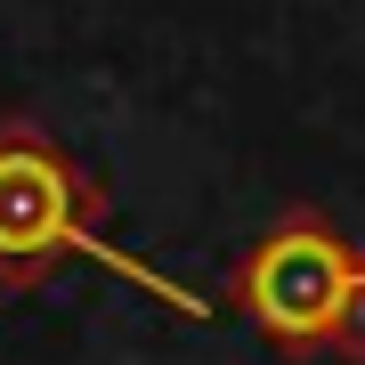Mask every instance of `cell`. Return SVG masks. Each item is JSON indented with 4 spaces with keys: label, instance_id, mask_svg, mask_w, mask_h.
Instances as JSON below:
<instances>
[{
    "label": "cell",
    "instance_id": "2",
    "mask_svg": "<svg viewBox=\"0 0 365 365\" xmlns=\"http://www.w3.org/2000/svg\"><path fill=\"white\" fill-rule=\"evenodd\" d=\"M357 276H365L357 252L341 244L325 220L292 211L284 227H268L260 244H252L244 276H235V309H244L276 349L309 357V349H325V341L341 333V309H349Z\"/></svg>",
    "mask_w": 365,
    "mask_h": 365
},
{
    "label": "cell",
    "instance_id": "1",
    "mask_svg": "<svg viewBox=\"0 0 365 365\" xmlns=\"http://www.w3.org/2000/svg\"><path fill=\"white\" fill-rule=\"evenodd\" d=\"M90 211L98 195L81 187V170L49 146V130H33V122H9L0 130V284H41L66 252H98V260H114V268H130L122 252H106L98 235H90ZM138 284H155L146 268H130ZM170 292V284H155Z\"/></svg>",
    "mask_w": 365,
    "mask_h": 365
},
{
    "label": "cell",
    "instance_id": "3",
    "mask_svg": "<svg viewBox=\"0 0 365 365\" xmlns=\"http://www.w3.org/2000/svg\"><path fill=\"white\" fill-rule=\"evenodd\" d=\"M333 349H349V357H365V276H357L349 309H341V333H333Z\"/></svg>",
    "mask_w": 365,
    "mask_h": 365
}]
</instances>
